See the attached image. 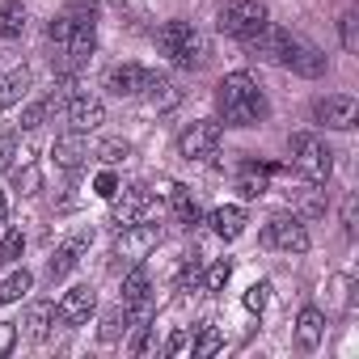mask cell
<instances>
[{
  "instance_id": "6da1fadb",
  "label": "cell",
  "mask_w": 359,
  "mask_h": 359,
  "mask_svg": "<svg viewBox=\"0 0 359 359\" xmlns=\"http://www.w3.org/2000/svg\"><path fill=\"white\" fill-rule=\"evenodd\" d=\"M216 110H220L224 127H258L271 114L266 93H262V85L250 72H229L216 85Z\"/></svg>"
},
{
  "instance_id": "7a4b0ae2",
  "label": "cell",
  "mask_w": 359,
  "mask_h": 359,
  "mask_svg": "<svg viewBox=\"0 0 359 359\" xmlns=\"http://www.w3.org/2000/svg\"><path fill=\"white\" fill-rule=\"evenodd\" d=\"M156 51L177 68H203L208 64V39L191 22H165L156 30Z\"/></svg>"
},
{
  "instance_id": "3957f363",
  "label": "cell",
  "mask_w": 359,
  "mask_h": 359,
  "mask_svg": "<svg viewBox=\"0 0 359 359\" xmlns=\"http://www.w3.org/2000/svg\"><path fill=\"white\" fill-rule=\"evenodd\" d=\"M287 152H292V161H296V169L309 177L313 187H325L330 182V173H334V152L317 140V135H309V131H296L292 140H287Z\"/></svg>"
},
{
  "instance_id": "277c9868",
  "label": "cell",
  "mask_w": 359,
  "mask_h": 359,
  "mask_svg": "<svg viewBox=\"0 0 359 359\" xmlns=\"http://www.w3.org/2000/svg\"><path fill=\"white\" fill-rule=\"evenodd\" d=\"M241 47H245V55H254V60H266V64H287V55H292V47H296V34L292 30H283V26H258L250 39H241Z\"/></svg>"
},
{
  "instance_id": "5b68a950",
  "label": "cell",
  "mask_w": 359,
  "mask_h": 359,
  "mask_svg": "<svg viewBox=\"0 0 359 359\" xmlns=\"http://www.w3.org/2000/svg\"><path fill=\"white\" fill-rule=\"evenodd\" d=\"M216 26L229 39H250L258 26H266V5H262V0H233V5L220 9Z\"/></svg>"
},
{
  "instance_id": "8992f818",
  "label": "cell",
  "mask_w": 359,
  "mask_h": 359,
  "mask_svg": "<svg viewBox=\"0 0 359 359\" xmlns=\"http://www.w3.org/2000/svg\"><path fill=\"white\" fill-rule=\"evenodd\" d=\"M262 245H266V250H283V254H304V250H309V229H304L300 216L279 212V216L266 220V229H262Z\"/></svg>"
},
{
  "instance_id": "52a82bcc",
  "label": "cell",
  "mask_w": 359,
  "mask_h": 359,
  "mask_svg": "<svg viewBox=\"0 0 359 359\" xmlns=\"http://www.w3.org/2000/svg\"><path fill=\"white\" fill-rule=\"evenodd\" d=\"M216 148H220V123L216 118H199L177 135V152L187 161H208V156H216Z\"/></svg>"
},
{
  "instance_id": "ba28073f",
  "label": "cell",
  "mask_w": 359,
  "mask_h": 359,
  "mask_svg": "<svg viewBox=\"0 0 359 359\" xmlns=\"http://www.w3.org/2000/svg\"><path fill=\"white\" fill-rule=\"evenodd\" d=\"M313 118H317L321 127L351 131V127L359 123V102H355L351 93H330V97H321V102L313 106Z\"/></svg>"
},
{
  "instance_id": "9c48e42d",
  "label": "cell",
  "mask_w": 359,
  "mask_h": 359,
  "mask_svg": "<svg viewBox=\"0 0 359 359\" xmlns=\"http://www.w3.org/2000/svg\"><path fill=\"white\" fill-rule=\"evenodd\" d=\"M93 309H97V292H93L89 283H76V287H68L64 300L55 304V321H60V325H85V321L93 317Z\"/></svg>"
},
{
  "instance_id": "30bf717a",
  "label": "cell",
  "mask_w": 359,
  "mask_h": 359,
  "mask_svg": "<svg viewBox=\"0 0 359 359\" xmlns=\"http://www.w3.org/2000/svg\"><path fill=\"white\" fill-rule=\"evenodd\" d=\"M148 81H152L148 68H140V64H114V68L106 72L102 89L114 93V97H140V93L148 89Z\"/></svg>"
},
{
  "instance_id": "8fae6325",
  "label": "cell",
  "mask_w": 359,
  "mask_h": 359,
  "mask_svg": "<svg viewBox=\"0 0 359 359\" xmlns=\"http://www.w3.org/2000/svg\"><path fill=\"white\" fill-rule=\"evenodd\" d=\"M156 245H161V229H156L152 220H135V224H127V229H123V237H118V254H123V258H131V262L148 258Z\"/></svg>"
},
{
  "instance_id": "7c38bea8",
  "label": "cell",
  "mask_w": 359,
  "mask_h": 359,
  "mask_svg": "<svg viewBox=\"0 0 359 359\" xmlns=\"http://www.w3.org/2000/svg\"><path fill=\"white\" fill-rule=\"evenodd\" d=\"M68 123L72 131H93L106 123V106L93 93H68Z\"/></svg>"
},
{
  "instance_id": "4fadbf2b",
  "label": "cell",
  "mask_w": 359,
  "mask_h": 359,
  "mask_svg": "<svg viewBox=\"0 0 359 359\" xmlns=\"http://www.w3.org/2000/svg\"><path fill=\"white\" fill-rule=\"evenodd\" d=\"M110 203H114V212H110V220H114L118 229H127V224H135V220H148V216L156 212V208H152V199H148V195H144L140 187H131V191H123V199L114 195Z\"/></svg>"
},
{
  "instance_id": "5bb4252c",
  "label": "cell",
  "mask_w": 359,
  "mask_h": 359,
  "mask_svg": "<svg viewBox=\"0 0 359 359\" xmlns=\"http://www.w3.org/2000/svg\"><path fill=\"white\" fill-rule=\"evenodd\" d=\"M148 296H152V275H148L144 262H135V266L127 271V279H123V309L135 313V317H144Z\"/></svg>"
},
{
  "instance_id": "9a60e30c",
  "label": "cell",
  "mask_w": 359,
  "mask_h": 359,
  "mask_svg": "<svg viewBox=\"0 0 359 359\" xmlns=\"http://www.w3.org/2000/svg\"><path fill=\"white\" fill-rule=\"evenodd\" d=\"M283 68H292L296 76H309V81H317V76H325V55H321L313 43L296 39V47H292V55H287V64H283Z\"/></svg>"
},
{
  "instance_id": "2e32d148",
  "label": "cell",
  "mask_w": 359,
  "mask_h": 359,
  "mask_svg": "<svg viewBox=\"0 0 359 359\" xmlns=\"http://www.w3.org/2000/svg\"><path fill=\"white\" fill-rule=\"evenodd\" d=\"M208 224H212V233L220 237V241H237L241 233H245V208H237V203H224V208H216L212 216H208Z\"/></svg>"
},
{
  "instance_id": "e0dca14e",
  "label": "cell",
  "mask_w": 359,
  "mask_h": 359,
  "mask_svg": "<svg viewBox=\"0 0 359 359\" xmlns=\"http://www.w3.org/2000/svg\"><path fill=\"white\" fill-rule=\"evenodd\" d=\"M51 156H55V165H60V169H76V165L89 156L85 131H68V135H60V140L51 144Z\"/></svg>"
},
{
  "instance_id": "ac0fdd59",
  "label": "cell",
  "mask_w": 359,
  "mask_h": 359,
  "mask_svg": "<svg viewBox=\"0 0 359 359\" xmlns=\"http://www.w3.org/2000/svg\"><path fill=\"white\" fill-rule=\"evenodd\" d=\"M321 338H325V317H321V309H300V317H296V346H300V351H317Z\"/></svg>"
},
{
  "instance_id": "d6986e66",
  "label": "cell",
  "mask_w": 359,
  "mask_h": 359,
  "mask_svg": "<svg viewBox=\"0 0 359 359\" xmlns=\"http://www.w3.org/2000/svg\"><path fill=\"white\" fill-rule=\"evenodd\" d=\"M85 245H89V237H72V241H64V245L55 250V258H51V283H60V279H68V275L76 271Z\"/></svg>"
},
{
  "instance_id": "ffe728a7",
  "label": "cell",
  "mask_w": 359,
  "mask_h": 359,
  "mask_svg": "<svg viewBox=\"0 0 359 359\" xmlns=\"http://www.w3.org/2000/svg\"><path fill=\"white\" fill-rule=\"evenodd\" d=\"M22 34H26V5L22 0H5V5H0V39L18 43Z\"/></svg>"
},
{
  "instance_id": "44dd1931",
  "label": "cell",
  "mask_w": 359,
  "mask_h": 359,
  "mask_svg": "<svg viewBox=\"0 0 359 359\" xmlns=\"http://www.w3.org/2000/svg\"><path fill=\"white\" fill-rule=\"evenodd\" d=\"M26 89H30V68H13V72H5V76H0V110L18 106V102L26 97Z\"/></svg>"
},
{
  "instance_id": "7402d4cb",
  "label": "cell",
  "mask_w": 359,
  "mask_h": 359,
  "mask_svg": "<svg viewBox=\"0 0 359 359\" xmlns=\"http://www.w3.org/2000/svg\"><path fill=\"white\" fill-rule=\"evenodd\" d=\"M266 173H275V165H245L241 169V177H237V191H241V199H262L266 195Z\"/></svg>"
},
{
  "instance_id": "603a6c76",
  "label": "cell",
  "mask_w": 359,
  "mask_h": 359,
  "mask_svg": "<svg viewBox=\"0 0 359 359\" xmlns=\"http://www.w3.org/2000/svg\"><path fill=\"white\" fill-rule=\"evenodd\" d=\"M169 203H173V216H177V224H182V229H195L203 220V212H199V203L191 199L187 187H169Z\"/></svg>"
},
{
  "instance_id": "cb8c5ba5",
  "label": "cell",
  "mask_w": 359,
  "mask_h": 359,
  "mask_svg": "<svg viewBox=\"0 0 359 359\" xmlns=\"http://www.w3.org/2000/svg\"><path fill=\"white\" fill-rule=\"evenodd\" d=\"M51 325H55V304H51V300L30 304V313H26V330H30V338L43 342V338L51 334Z\"/></svg>"
},
{
  "instance_id": "d4e9b609",
  "label": "cell",
  "mask_w": 359,
  "mask_h": 359,
  "mask_svg": "<svg viewBox=\"0 0 359 359\" xmlns=\"http://www.w3.org/2000/svg\"><path fill=\"white\" fill-rule=\"evenodd\" d=\"M30 287H34V275H30L26 266H13L5 279H0V304H13V300H22Z\"/></svg>"
},
{
  "instance_id": "484cf974",
  "label": "cell",
  "mask_w": 359,
  "mask_h": 359,
  "mask_svg": "<svg viewBox=\"0 0 359 359\" xmlns=\"http://www.w3.org/2000/svg\"><path fill=\"white\" fill-rule=\"evenodd\" d=\"M229 279H233V262H229V258H220V262H212V266L203 271V292H212V296H216V292H224V287H229Z\"/></svg>"
},
{
  "instance_id": "4316f807",
  "label": "cell",
  "mask_w": 359,
  "mask_h": 359,
  "mask_svg": "<svg viewBox=\"0 0 359 359\" xmlns=\"http://www.w3.org/2000/svg\"><path fill=\"white\" fill-rule=\"evenodd\" d=\"M220 346H224V334H220L216 325H208V321H203V325H199V338H195V346H191V351H195L199 359H212Z\"/></svg>"
},
{
  "instance_id": "83f0119b",
  "label": "cell",
  "mask_w": 359,
  "mask_h": 359,
  "mask_svg": "<svg viewBox=\"0 0 359 359\" xmlns=\"http://www.w3.org/2000/svg\"><path fill=\"white\" fill-rule=\"evenodd\" d=\"M47 39H51V47H55V51H64V43L72 39V18H68V13L51 18V26H47Z\"/></svg>"
},
{
  "instance_id": "f1b7e54d",
  "label": "cell",
  "mask_w": 359,
  "mask_h": 359,
  "mask_svg": "<svg viewBox=\"0 0 359 359\" xmlns=\"http://www.w3.org/2000/svg\"><path fill=\"white\" fill-rule=\"evenodd\" d=\"M123 325H127V309L118 304V309H110V313L102 317V342H114V338L123 334Z\"/></svg>"
},
{
  "instance_id": "f546056e",
  "label": "cell",
  "mask_w": 359,
  "mask_h": 359,
  "mask_svg": "<svg viewBox=\"0 0 359 359\" xmlns=\"http://www.w3.org/2000/svg\"><path fill=\"white\" fill-rule=\"evenodd\" d=\"M97 156H102L106 165H118V161L131 156V144H127V140H106V144L97 148Z\"/></svg>"
},
{
  "instance_id": "4dcf8cb0",
  "label": "cell",
  "mask_w": 359,
  "mask_h": 359,
  "mask_svg": "<svg viewBox=\"0 0 359 359\" xmlns=\"http://www.w3.org/2000/svg\"><path fill=\"white\" fill-rule=\"evenodd\" d=\"M47 110H51V97H47V102H34V106H26V114H22V127H26V131H34V127H43V118H47Z\"/></svg>"
},
{
  "instance_id": "1f68e13d",
  "label": "cell",
  "mask_w": 359,
  "mask_h": 359,
  "mask_svg": "<svg viewBox=\"0 0 359 359\" xmlns=\"http://www.w3.org/2000/svg\"><path fill=\"white\" fill-rule=\"evenodd\" d=\"M266 300H271V283H254V287L245 292V309H250V313H262Z\"/></svg>"
},
{
  "instance_id": "d6a6232c",
  "label": "cell",
  "mask_w": 359,
  "mask_h": 359,
  "mask_svg": "<svg viewBox=\"0 0 359 359\" xmlns=\"http://www.w3.org/2000/svg\"><path fill=\"white\" fill-rule=\"evenodd\" d=\"M22 250H26V237L13 229V233L5 237V245H0V258H5V262H13V258H22Z\"/></svg>"
},
{
  "instance_id": "836d02e7",
  "label": "cell",
  "mask_w": 359,
  "mask_h": 359,
  "mask_svg": "<svg viewBox=\"0 0 359 359\" xmlns=\"http://www.w3.org/2000/svg\"><path fill=\"white\" fill-rule=\"evenodd\" d=\"M13 156H18V140L13 135H0V173L13 169Z\"/></svg>"
},
{
  "instance_id": "e575fe53",
  "label": "cell",
  "mask_w": 359,
  "mask_h": 359,
  "mask_svg": "<svg viewBox=\"0 0 359 359\" xmlns=\"http://www.w3.org/2000/svg\"><path fill=\"white\" fill-rule=\"evenodd\" d=\"M93 191H97L102 199H114V195H118V177H114L110 169H106V173H97V182H93Z\"/></svg>"
},
{
  "instance_id": "d590c367",
  "label": "cell",
  "mask_w": 359,
  "mask_h": 359,
  "mask_svg": "<svg viewBox=\"0 0 359 359\" xmlns=\"http://www.w3.org/2000/svg\"><path fill=\"white\" fill-rule=\"evenodd\" d=\"M18 346V321H0V355H9Z\"/></svg>"
},
{
  "instance_id": "8d00e7d4",
  "label": "cell",
  "mask_w": 359,
  "mask_h": 359,
  "mask_svg": "<svg viewBox=\"0 0 359 359\" xmlns=\"http://www.w3.org/2000/svg\"><path fill=\"white\" fill-rule=\"evenodd\" d=\"M187 346H191V330H173L169 342H165V355H182Z\"/></svg>"
},
{
  "instance_id": "74e56055",
  "label": "cell",
  "mask_w": 359,
  "mask_h": 359,
  "mask_svg": "<svg viewBox=\"0 0 359 359\" xmlns=\"http://www.w3.org/2000/svg\"><path fill=\"white\" fill-rule=\"evenodd\" d=\"M199 279V254H191L187 262H182V271H177V287H187V283H195Z\"/></svg>"
},
{
  "instance_id": "f35d334b",
  "label": "cell",
  "mask_w": 359,
  "mask_h": 359,
  "mask_svg": "<svg viewBox=\"0 0 359 359\" xmlns=\"http://www.w3.org/2000/svg\"><path fill=\"white\" fill-rule=\"evenodd\" d=\"M342 47H346V51H355V13H346V18H342Z\"/></svg>"
},
{
  "instance_id": "ab89813d",
  "label": "cell",
  "mask_w": 359,
  "mask_h": 359,
  "mask_svg": "<svg viewBox=\"0 0 359 359\" xmlns=\"http://www.w3.org/2000/svg\"><path fill=\"white\" fill-rule=\"evenodd\" d=\"M342 229H346V233L355 229V199H346V208H342Z\"/></svg>"
},
{
  "instance_id": "60d3db41",
  "label": "cell",
  "mask_w": 359,
  "mask_h": 359,
  "mask_svg": "<svg viewBox=\"0 0 359 359\" xmlns=\"http://www.w3.org/2000/svg\"><path fill=\"white\" fill-rule=\"evenodd\" d=\"M5 216H9V199L0 195V224H5Z\"/></svg>"
}]
</instances>
